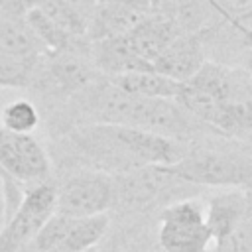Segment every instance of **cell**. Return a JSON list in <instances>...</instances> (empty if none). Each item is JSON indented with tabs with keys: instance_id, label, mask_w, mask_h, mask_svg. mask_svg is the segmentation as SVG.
<instances>
[{
	"instance_id": "1",
	"label": "cell",
	"mask_w": 252,
	"mask_h": 252,
	"mask_svg": "<svg viewBox=\"0 0 252 252\" xmlns=\"http://www.w3.org/2000/svg\"><path fill=\"white\" fill-rule=\"evenodd\" d=\"M53 148L67 165L118 175L142 165H171L187 144L130 126L87 122L59 132Z\"/></svg>"
},
{
	"instance_id": "2",
	"label": "cell",
	"mask_w": 252,
	"mask_h": 252,
	"mask_svg": "<svg viewBox=\"0 0 252 252\" xmlns=\"http://www.w3.org/2000/svg\"><path fill=\"white\" fill-rule=\"evenodd\" d=\"M181 179L199 187H226L252 191V144L207 134L191 144L183 158L167 165Z\"/></svg>"
},
{
	"instance_id": "3",
	"label": "cell",
	"mask_w": 252,
	"mask_h": 252,
	"mask_svg": "<svg viewBox=\"0 0 252 252\" xmlns=\"http://www.w3.org/2000/svg\"><path fill=\"white\" fill-rule=\"evenodd\" d=\"M193 85L211 93L219 110L213 128L240 142L252 144V75L248 69L205 61L189 79Z\"/></svg>"
},
{
	"instance_id": "4",
	"label": "cell",
	"mask_w": 252,
	"mask_h": 252,
	"mask_svg": "<svg viewBox=\"0 0 252 252\" xmlns=\"http://www.w3.org/2000/svg\"><path fill=\"white\" fill-rule=\"evenodd\" d=\"M114 205L122 213H148L173 201L197 197L203 187L175 175L167 165H142L112 175Z\"/></svg>"
},
{
	"instance_id": "5",
	"label": "cell",
	"mask_w": 252,
	"mask_h": 252,
	"mask_svg": "<svg viewBox=\"0 0 252 252\" xmlns=\"http://www.w3.org/2000/svg\"><path fill=\"white\" fill-rule=\"evenodd\" d=\"M0 167L6 177L8 215L18 207L24 185L45 183L51 173L49 152L32 134H18L0 128Z\"/></svg>"
},
{
	"instance_id": "6",
	"label": "cell",
	"mask_w": 252,
	"mask_h": 252,
	"mask_svg": "<svg viewBox=\"0 0 252 252\" xmlns=\"http://www.w3.org/2000/svg\"><path fill=\"white\" fill-rule=\"evenodd\" d=\"M55 197L57 187L47 181L24 189L18 207L0 228V252H32L37 232L55 213Z\"/></svg>"
},
{
	"instance_id": "7",
	"label": "cell",
	"mask_w": 252,
	"mask_h": 252,
	"mask_svg": "<svg viewBox=\"0 0 252 252\" xmlns=\"http://www.w3.org/2000/svg\"><path fill=\"white\" fill-rule=\"evenodd\" d=\"M211 242L205 207L195 197L173 201L159 211L158 244L161 252H207Z\"/></svg>"
},
{
	"instance_id": "8",
	"label": "cell",
	"mask_w": 252,
	"mask_h": 252,
	"mask_svg": "<svg viewBox=\"0 0 252 252\" xmlns=\"http://www.w3.org/2000/svg\"><path fill=\"white\" fill-rule=\"evenodd\" d=\"M110 226L106 213L91 217H69L53 213L37 232L32 252H87L94 248Z\"/></svg>"
},
{
	"instance_id": "9",
	"label": "cell",
	"mask_w": 252,
	"mask_h": 252,
	"mask_svg": "<svg viewBox=\"0 0 252 252\" xmlns=\"http://www.w3.org/2000/svg\"><path fill=\"white\" fill-rule=\"evenodd\" d=\"M112 205L114 185L108 173L79 169L57 187L55 211L69 217L100 215L112 209Z\"/></svg>"
},
{
	"instance_id": "10",
	"label": "cell",
	"mask_w": 252,
	"mask_h": 252,
	"mask_svg": "<svg viewBox=\"0 0 252 252\" xmlns=\"http://www.w3.org/2000/svg\"><path fill=\"white\" fill-rule=\"evenodd\" d=\"M207 61V53L199 33H179L152 63L154 71L173 79L187 81L191 79L201 65Z\"/></svg>"
},
{
	"instance_id": "11",
	"label": "cell",
	"mask_w": 252,
	"mask_h": 252,
	"mask_svg": "<svg viewBox=\"0 0 252 252\" xmlns=\"http://www.w3.org/2000/svg\"><path fill=\"white\" fill-rule=\"evenodd\" d=\"M89 55H91V61L94 63V67L106 77L122 75V73H130V71L154 69L146 59H142L134 51L126 33L91 39Z\"/></svg>"
},
{
	"instance_id": "12",
	"label": "cell",
	"mask_w": 252,
	"mask_h": 252,
	"mask_svg": "<svg viewBox=\"0 0 252 252\" xmlns=\"http://www.w3.org/2000/svg\"><path fill=\"white\" fill-rule=\"evenodd\" d=\"M246 209V189H226L213 195L205 209L213 242L219 244L232 234Z\"/></svg>"
},
{
	"instance_id": "13",
	"label": "cell",
	"mask_w": 252,
	"mask_h": 252,
	"mask_svg": "<svg viewBox=\"0 0 252 252\" xmlns=\"http://www.w3.org/2000/svg\"><path fill=\"white\" fill-rule=\"evenodd\" d=\"M156 12L181 33H201L220 16L213 0H158Z\"/></svg>"
},
{
	"instance_id": "14",
	"label": "cell",
	"mask_w": 252,
	"mask_h": 252,
	"mask_svg": "<svg viewBox=\"0 0 252 252\" xmlns=\"http://www.w3.org/2000/svg\"><path fill=\"white\" fill-rule=\"evenodd\" d=\"M181 32L161 14L154 12L144 22H140L134 30H130L126 35L134 47V51L146 59L150 65L156 61V57L179 35Z\"/></svg>"
},
{
	"instance_id": "15",
	"label": "cell",
	"mask_w": 252,
	"mask_h": 252,
	"mask_svg": "<svg viewBox=\"0 0 252 252\" xmlns=\"http://www.w3.org/2000/svg\"><path fill=\"white\" fill-rule=\"evenodd\" d=\"M43 51H47V47L37 39L28 20L0 8V55L37 57Z\"/></svg>"
},
{
	"instance_id": "16",
	"label": "cell",
	"mask_w": 252,
	"mask_h": 252,
	"mask_svg": "<svg viewBox=\"0 0 252 252\" xmlns=\"http://www.w3.org/2000/svg\"><path fill=\"white\" fill-rule=\"evenodd\" d=\"M106 77V75H104ZM110 83H114L118 89L138 94V96H159V98H175L179 93V81H173L154 69L144 71H130L122 75L106 77Z\"/></svg>"
},
{
	"instance_id": "17",
	"label": "cell",
	"mask_w": 252,
	"mask_h": 252,
	"mask_svg": "<svg viewBox=\"0 0 252 252\" xmlns=\"http://www.w3.org/2000/svg\"><path fill=\"white\" fill-rule=\"evenodd\" d=\"M39 108L30 98H18L0 112V128L18 134H32L39 126Z\"/></svg>"
},
{
	"instance_id": "18",
	"label": "cell",
	"mask_w": 252,
	"mask_h": 252,
	"mask_svg": "<svg viewBox=\"0 0 252 252\" xmlns=\"http://www.w3.org/2000/svg\"><path fill=\"white\" fill-rule=\"evenodd\" d=\"M41 55H37V57L0 55V87L30 89L35 67H37V61H39Z\"/></svg>"
},
{
	"instance_id": "19",
	"label": "cell",
	"mask_w": 252,
	"mask_h": 252,
	"mask_svg": "<svg viewBox=\"0 0 252 252\" xmlns=\"http://www.w3.org/2000/svg\"><path fill=\"white\" fill-rule=\"evenodd\" d=\"M213 252H252V191H246V209L228 238L213 246Z\"/></svg>"
},
{
	"instance_id": "20",
	"label": "cell",
	"mask_w": 252,
	"mask_h": 252,
	"mask_svg": "<svg viewBox=\"0 0 252 252\" xmlns=\"http://www.w3.org/2000/svg\"><path fill=\"white\" fill-rule=\"evenodd\" d=\"M6 217H8V203H6V187H4V181H2V177H0V228H2V224H4V220H6Z\"/></svg>"
},
{
	"instance_id": "21",
	"label": "cell",
	"mask_w": 252,
	"mask_h": 252,
	"mask_svg": "<svg viewBox=\"0 0 252 252\" xmlns=\"http://www.w3.org/2000/svg\"><path fill=\"white\" fill-rule=\"evenodd\" d=\"M91 252H118V250H116V246H106V248H96V250L93 248Z\"/></svg>"
},
{
	"instance_id": "22",
	"label": "cell",
	"mask_w": 252,
	"mask_h": 252,
	"mask_svg": "<svg viewBox=\"0 0 252 252\" xmlns=\"http://www.w3.org/2000/svg\"><path fill=\"white\" fill-rule=\"evenodd\" d=\"M0 177H2V181H4V187H6V177H4V171H2V167H0Z\"/></svg>"
},
{
	"instance_id": "23",
	"label": "cell",
	"mask_w": 252,
	"mask_h": 252,
	"mask_svg": "<svg viewBox=\"0 0 252 252\" xmlns=\"http://www.w3.org/2000/svg\"><path fill=\"white\" fill-rule=\"evenodd\" d=\"M250 43H252V32H250ZM248 71H250V75H252V63H250V67H248Z\"/></svg>"
},
{
	"instance_id": "24",
	"label": "cell",
	"mask_w": 252,
	"mask_h": 252,
	"mask_svg": "<svg viewBox=\"0 0 252 252\" xmlns=\"http://www.w3.org/2000/svg\"><path fill=\"white\" fill-rule=\"evenodd\" d=\"M91 250H93V248H91ZM91 250H87V252H91Z\"/></svg>"
}]
</instances>
